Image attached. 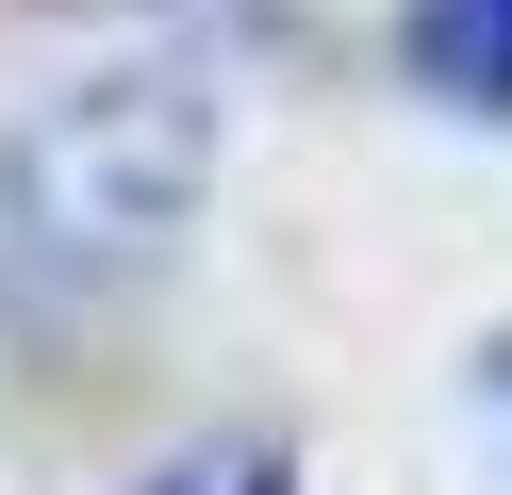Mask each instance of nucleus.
<instances>
[{
  "label": "nucleus",
  "instance_id": "nucleus-4",
  "mask_svg": "<svg viewBox=\"0 0 512 495\" xmlns=\"http://www.w3.org/2000/svg\"><path fill=\"white\" fill-rule=\"evenodd\" d=\"M496 413H512V347H496Z\"/></svg>",
  "mask_w": 512,
  "mask_h": 495
},
{
  "label": "nucleus",
  "instance_id": "nucleus-1",
  "mask_svg": "<svg viewBox=\"0 0 512 495\" xmlns=\"http://www.w3.org/2000/svg\"><path fill=\"white\" fill-rule=\"evenodd\" d=\"M182 182H199V116H182L166 83H116V99H83V116H50L34 149L0 165V248L17 264H149L166 248V215H182Z\"/></svg>",
  "mask_w": 512,
  "mask_h": 495
},
{
  "label": "nucleus",
  "instance_id": "nucleus-3",
  "mask_svg": "<svg viewBox=\"0 0 512 495\" xmlns=\"http://www.w3.org/2000/svg\"><path fill=\"white\" fill-rule=\"evenodd\" d=\"M166 495H281V462H265V446H215V462H182Z\"/></svg>",
  "mask_w": 512,
  "mask_h": 495
},
{
  "label": "nucleus",
  "instance_id": "nucleus-2",
  "mask_svg": "<svg viewBox=\"0 0 512 495\" xmlns=\"http://www.w3.org/2000/svg\"><path fill=\"white\" fill-rule=\"evenodd\" d=\"M397 66L446 116H512V0H397Z\"/></svg>",
  "mask_w": 512,
  "mask_h": 495
}]
</instances>
